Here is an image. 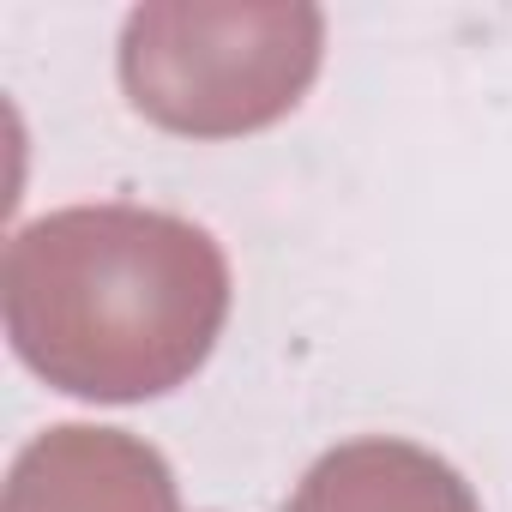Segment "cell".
Returning <instances> with one entry per match:
<instances>
[{
  "label": "cell",
  "instance_id": "6da1fadb",
  "mask_svg": "<svg viewBox=\"0 0 512 512\" xmlns=\"http://www.w3.org/2000/svg\"><path fill=\"white\" fill-rule=\"evenodd\" d=\"M0 308L13 350L61 392L133 404L181 386L229 314V266L205 229L139 211L79 205L7 241Z\"/></svg>",
  "mask_w": 512,
  "mask_h": 512
},
{
  "label": "cell",
  "instance_id": "7a4b0ae2",
  "mask_svg": "<svg viewBox=\"0 0 512 512\" xmlns=\"http://www.w3.org/2000/svg\"><path fill=\"white\" fill-rule=\"evenodd\" d=\"M320 43L314 7H139L121 31V85L157 127L229 139L296 109Z\"/></svg>",
  "mask_w": 512,
  "mask_h": 512
},
{
  "label": "cell",
  "instance_id": "3957f363",
  "mask_svg": "<svg viewBox=\"0 0 512 512\" xmlns=\"http://www.w3.org/2000/svg\"><path fill=\"white\" fill-rule=\"evenodd\" d=\"M7 512H175V482L133 434L55 428L13 464Z\"/></svg>",
  "mask_w": 512,
  "mask_h": 512
},
{
  "label": "cell",
  "instance_id": "277c9868",
  "mask_svg": "<svg viewBox=\"0 0 512 512\" xmlns=\"http://www.w3.org/2000/svg\"><path fill=\"white\" fill-rule=\"evenodd\" d=\"M290 512H482L470 482L410 440H350L326 452Z\"/></svg>",
  "mask_w": 512,
  "mask_h": 512
}]
</instances>
